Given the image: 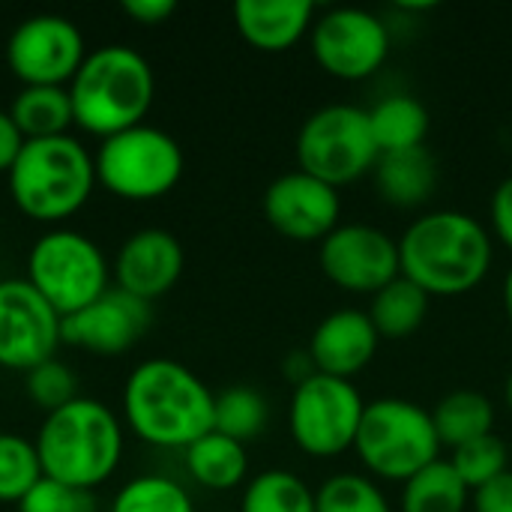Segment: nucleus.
I'll return each mask as SVG.
<instances>
[{"label":"nucleus","instance_id":"7ed1b4c3","mask_svg":"<svg viewBox=\"0 0 512 512\" xmlns=\"http://www.w3.org/2000/svg\"><path fill=\"white\" fill-rule=\"evenodd\" d=\"M33 444L48 480L93 492L120 468L123 423L105 402L78 396L42 417Z\"/></svg>","mask_w":512,"mask_h":512},{"label":"nucleus","instance_id":"2eb2a0df","mask_svg":"<svg viewBox=\"0 0 512 512\" xmlns=\"http://www.w3.org/2000/svg\"><path fill=\"white\" fill-rule=\"evenodd\" d=\"M267 225L297 243H321L342 222V195L336 186L306 174L288 171L279 174L261 198Z\"/></svg>","mask_w":512,"mask_h":512},{"label":"nucleus","instance_id":"0eeeda50","mask_svg":"<svg viewBox=\"0 0 512 512\" xmlns=\"http://www.w3.org/2000/svg\"><path fill=\"white\" fill-rule=\"evenodd\" d=\"M96 183L123 201H159L183 177L186 159L174 135L159 126L138 123L99 141L93 153Z\"/></svg>","mask_w":512,"mask_h":512},{"label":"nucleus","instance_id":"a19ab883","mask_svg":"<svg viewBox=\"0 0 512 512\" xmlns=\"http://www.w3.org/2000/svg\"><path fill=\"white\" fill-rule=\"evenodd\" d=\"M504 402H507V408L512 411V372L507 375V384H504Z\"/></svg>","mask_w":512,"mask_h":512},{"label":"nucleus","instance_id":"ddd939ff","mask_svg":"<svg viewBox=\"0 0 512 512\" xmlns=\"http://www.w3.org/2000/svg\"><path fill=\"white\" fill-rule=\"evenodd\" d=\"M321 273L342 291L378 294L402 276L399 240L366 222H345L321 240Z\"/></svg>","mask_w":512,"mask_h":512},{"label":"nucleus","instance_id":"2f4dec72","mask_svg":"<svg viewBox=\"0 0 512 512\" xmlns=\"http://www.w3.org/2000/svg\"><path fill=\"white\" fill-rule=\"evenodd\" d=\"M453 465V471L459 474V480L471 489V495L483 486H489L492 480H498L501 474L510 471V450L507 444L492 432L483 435L477 441H468L462 447L453 450V456L447 459Z\"/></svg>","mask_w":512,"mask_h":512},{"label":"nucleus","instance_id":"bb28decb","mask_svg":"<svg viewBox=\"0 0 512 512\" xmlns=\"http://www.w3.org/2000/svg\"><path fill=\"white\" fill-rule=\"evenodd\" d=\"M240 512H315V489L294 471L270 468L246 483Z\"/></svg>","mask_w":512,"mask_h":512},{"label":"nucleus","instance_id":"423d86ee","mask_svg":"<svg viewBox=\"0 0 512 512\" xmlns=\"http://www.w3.org/2000/svg\"><path fill=\"white\" fill-rule=\"evenodd\" d=\"M354 453L369 477L408 483L441 459L432 411L411 399H375L363 411Z\"/></svg>","mask_w":512,"mask_h":512},{"label":"nucleus","instance_id":"dca6fc26","mask_svg":"<svg viewBox=\"0 0 512 512\" xmlns=\"http://www.w3.org/2000/svg\"><path fill=\"white\" fill-rule=\"evenodd\" d=\"M150 318V303L120 288H108L96 303L63 318L60 339L72 348L99 357H117L141 342L150 327Z\"/></svg>","mask_w":512,"mask_h":512},{"label":"nucleus","instance_id":"f3484780","mask_svg":"<svg viewBox=\"0 0 512 512\" xmlns=\"http://www.w3.org/2000/svg\"><path fill=\"white\" fill-rule=\"evenodd\" d=\"M186 255L180 240L165 228H141L123 240L111 264L114 288L153 303L165 297L183 276Z\"/></svg>","mask_w":512,"mask_h":512},{"label":"nucleus","instance_id":"f8f14e48","mask_svg":"<svg viewBox=\"0 0 512 512\" xmlns=\"http://www.w3.org/2000/svg\"><path fill=\"white\" fill-rule=\"evenodd\" d=\"M84 57V33L54 12L24 18L6 42V66L21 87H69Z\"/></svg>","mask_w":512,"mask_h":512},{"label":"nucleus","instance_id":"b1692460","mask_svg":"<svg viewBox=\"0 0 512 512\" xmlns=\"http://www.w3.org/2000/svg\"><path fill=\"white\" fill-rule=\"evenodd\" d=\"M432 423L441 447H462L495 429V405L477 390H453L432 408Z\"/></svg>","mask_w":512,"mask_h":512},{"label":"nucleus","instance_id":"f03ea898","mask_svg":"<svg viewBox=\"0 0 512 512\" xmlns=\"http://www.w3.org/2000/svg\"><path fill=\"white\" fill-rule=\"evenodd\" d=\"M495 243L489 228L462 210L417 216L399 237L402 276L429 297H462L492 270Z\"/></svg>","mask_w":512,"mask_h":512},{"label":"nucleus","instance_id":"aec40b11","mask_svg":"<svg viewBox=\"0 0 512 512\" xmlns=\"http://www.w3.org/2000/svg\"><path fill=\"white\" fill-rule=\"evenodd\" d=\"M375 186L378 195L393 207H420L432 198L438 186V162L426 150V144L414 150L384 153L375 165Z\"/></svg>","mask_w":512,"mask_h":512},{"label":"nucleus","instance_id":"6ab92c4d","mask_svg":"<svg viewBox=\"0 0 512 512\" xmlns=\"http://www.w3.org/2000/svg\"><path fill=\"white\" fill-rule=\"evenodd\" d=\"M318 6L312 0H237L234 27L258 51L279 54L294 48L315 24Z\"/></svg>","mask_w":512,"mask_h":512},{"label":"nucleus","instance_id":"cd10ccee","mask_svg":"<svg viewBox=\"0 0 512 512\" xmlns=\"http://www.w3.org/2000/svg\"><path fill=\"white\" fill-rule=\"evenodd\" d=\"M270 420V405L255 387H228L216 396L213 408V432L228 435L240 444L255 441Z\"/></svg>","mask_w":512,"mask_h":512},{"label":"nucleus","instance_id":"4be33fe9","mask_svg":"<svg viewBox=\"0 0 512 512\" xmlns=\"http://www.w3.org/2000/svg\"><path fill=\"white\" fill-rule=\"evenodd\" d=\"M369 126L378 144V153H399L423 147L429 135V111L411 93H390L369 111Z\"/></svg>","mask_w":512,"mask_h":512},{"label":"nucleus","instance_id":"4468645a","mask_svg":"<svg viewBox=\"0 0 512 512\" xmlns=\"http://www.w3.org/2000/svg\"><path fill=\"white\" fill-rule=\"evenodd\" d=\"M63 318L27 279H0V369L30 372L54 360Z\"/></svg>","mask_w":512,"mask_h":512},{"label":"nucleus","instance_id":"c85d7f7f","mask_svg":"<svg viewBox=\"0 0 512 512\" xmlns=\"http://www.w3.org/2000/svg\"><path fill=\"white\" fill-rule=\"evenodd\" d=\"M111 512H195L192 495L171 477L144 474L129 480L111 501Z\"/></svg>","mask_w":512,"mask_h":512},{"label":"nucleus","instance_id":"393cba45","mask_svg":"<svg viewBox=\"0 0 512 512\" xmlns=\"http://www.w3.org/2000/svg\"><path fill=\"white\" fill-rule=\"evenodd\" d=\"M429 303H432V297L423 288H417L411 279L399 276L390 285H384L378 294H372L369 318L381 339L402 342L423 327V321L429 315Z\"/></svg>","mask_w":512,"mask_h":512},{"label":"nucleus","instance_id":"72a5a7b5","mask_svg":"<svg viewBox=\"0 0 512 512\" xmlns=\"http://www.w3.org/2000/svg\"><path fill=\"white\" fill-rule=\"evenodd\" d=\"M18 512H99L96 495L42 477L18 504Z\"/></svg>","mask_w":512,"mask_h":512},{"label":"nucleus","instance_id":"f704fd0d","mask_svg":"<svg viewBox=\"0 0 512 512\" xmlns=\"http://www.w3.org/2000/svg\"><path fill=\"white\" fill-rule=\"evenodd\" d=\"M489 222H492V237L501 240V246L512 252V174L501 180L498 189L492 192Z\"/></svg>","mask_w":512,"mask_h":512},{"label":"nucleus","instance_id":"58836bf2","mask_svg":"<svg viewBox=\"0 0 512 512\" xmlns=\"http://www.w3.org/2000/svg\"><path fill=\"white\" fill-rule=\"evenodd\" d=\"M282 375H285V381H288L291 387H300V384H306L309 378H315L318 369H315L309 351L303 348V351H291V354L282 360Z\"/></svg>","mask_w":512,"mask_h":512},{"label":"nucleus","instance_id":"4c0bfd02","mask_svg":"<svg viewBox=\"0 0 512 512\" xmlns=\"http://www.w3.org/2000/svg\"><path fill=\"white\" fill-rule=\"evenodd\" d=\"M21 147H24V135L18 132L9 111H0V174H9Z\"/></svg>","mask_w":512,"mask_h":512},{"label":"nucleus","instance_id":"412c9836","mask_svg":"<svg viewBox=\"0 0 512 512\" xmlns=\"http://www.w3.org/2000/svg\"><path fill=\"white\" fill-rule=\"evenodd\" d=\"M183 453H186V471L201 489L231 492V489L243 486L249 477L246 444H240L228 435L207 432L204 438H198Z\"/></svg>","mask_w":512,"mask_h":512},{"label":"nucleus","instance_id":"c9c22d12","mask_svg":"<svg viewBox=\"0 0 512 512\" xmlns=\"http://www.w3.org/2000/svg\"><path fill=\"white\" fill-rule=\"evenodd\" d=\"M474 512H512V471L471 495Z\"/></svg>","mask_w":512,"mask_h":512},{"label":"nucleus","instance_id":"7c9ffc66","mask_svg":"<svg viewBox=\"0 0 512 512\" xmlns=\"http://www.w3.org/2000/svg\"><path fill=\"white\" fill-rule=\"evenodd\" d=\"M315 512H393V507L372 477L333 474L315 489Z\"/></svg>","mask_w":512,"mask_h":512},{"label":"nucleus","instance_id":"a211bd4d","mask_svg":"<svg viewBox=\"0 0 512 512\" xmlns=\"http://www.w3.org/2000/svg\"><path fill=\"white\" fill-rule=\"evenodd\" d=\"M381 336L369 318V312L360 309H336L309 336V357L318 369V375L345 378L351 381L357 372H363L375 354H378Z\"/></svg>","mask_w":512,"mask_h":512},{"label":"nucleus","instance_id":"39448f33","mask_svg":"<svg viewBox=\"0 0 512 512\" xmlns=\"http://www.w3.org/2000/svg\"><path fill=\"white\" fill-rule=\"evenodd\" d=\"M6 186L12 204L27 219L57 228L90 201L99 183L93 153L75 135H60L24 141Z\"/></svg>","mask_w":512,"mask_h":512},{"label":"nucleus","instance_id":"f257e3e1","mask_svg":"<svg viewBox=\"0 0 512 512\" xmlns=\"http://www.w3.org/2000/svg\"><path fill=\"white\" fill-rule=\"evenodd\" d=\"M213 390L183 363L150 357L123 384V426L159 450H186L213 432Z\"/></svg>","mask_w":512,"mask_h":512},{"label":"nucleus","instance_id":"ea45409f","mask_svg":"<svg viewBox=\"0 0 512 512\" xmlns=\"http://www.w3.org/2000/svg\"><path fill=\"white\" fill-rule=\"evenodd\" d=\"M501 303H504V312H507V321L512 327V267L504 276V288H501Z\"/></svg>","mask_w":512,"mask_h":512},{"label":"nucleus","instance_id":"c756f323","mask_svg":"<svg viewBox=\"0 0 512 512\" xmlns=\"http://www.w3.org/2000/svg\"><path fill=\"white\" fill-rule=\"evenodd\" d=\"M42 477L36 444L15 432H0V504L18 507Z\"/></svg>","mask_w":512,"mask_h":512},{"label":"nucleus","instance_id":"9b49d317","mask_svg":"<svg viewBox=\"0 0 512 512\" xmlns=\"http://www.w3.org/2000/svg\"><path fill=\"white\" fill-rule=\"evenodd\" d=\"M312 57L339 81H366L390 57L393 36L381 15L363 6H333L309 30Z\"/></svg>","mask_w":512,"mask_h":512},{"label":"nucleus","instance_id":"20e7f679","mask_svg":"<svg viewBox=\"0 0 512 512\" xmlns=\"http://www.w3.org/2000/svg\"><path fill=\"white\" fill-rule=\"evenodd\" d=\"M66 90L75 126L105 141L144 123L156 96V75L132 45H99L87 51Z\"/></svg>","mask_w":512,"mask_h":512},{"label":"nucleus","instance_id":"6e6552de","mask_svg":"<svg viewBox=\"0 0 512 512\" xmlns=\"http://www.w3.org/2000/svg\"><path fill=\"white\" fill-rule=\"evenodd\" d=\"M24 279L60 318H69L111 288V264L87 234L51 228L30 246Z\"/></svg>","mask_w":512,"mask_h":512},{"label":"nucleus","instance_id":"e433bc0d","mask_svg":"<svg viewBox=\"0 0 512 512\" xmlns=\"http://www.w3.org/2000/svg\"><path fill=\"white\" fill-rule=\"evenodd\" d=\"M123 12H126L135 24L153 27V24L168 21V18L177 12V3H174V0H123Z\"/></svg>","mask_w":512,"mask_h":512},{"label":"nucleus","instance_id":"5701e85b","mask_svg":"<svg viewBox=\"0 0 512 512\" xmlns=\"http://www.w3.org/2000/svg\"><path fill=\"white\" fill-rule=\"evenodd\" d=\"M9 117L15 120L24 141L60 138L75 126L66 87H21L9 105Z\"/></svg>","mask_w":512,"mask_h":512},{"label":"nucleus","instance_id":"9d476101","mask_svg":"<svg viewBox=\"0 0 512 512\" xmlns=\"http://www.w3.org/2000/svg\"><path fill=\"white\" fill-rule=\"evenodd\" d=\"M366 402L345 378L315 375L294 387L288 405V429L294 444L312 459H336L354 450Z\"/></svg>","mask_w":512,"mask_h":512},{"label":"nucleus","instance_id":"1a4fd4ad","mask_svg":"<svg viewBox=\"0 0 512 512\" xmlns=\"http://www.w3.org/2000/svg\"><path fill=\"white\" fill-rule=\"evenodd\" d=\"M300 171L342 189L378 165V144L369 126V111L360 105L333 102L312 111L297 132Z\"/></svg>","mask_w":512,"mask_h":512},{"label":"nucleus","instance_id":"a878e982","mask_svg":"<svg viewBox=\"0 0 512 512\" xmlns=\"http://www.w3.org/2000/svg\"><path fill=\"white\" fill-rule=\"evenodd\" d=\"M468 504L471 489L444 459L432 462L408 483H402V512H465Z\"/></svg>","mask_w":512,"mask_h":512},{"label":"nucleus","instance_id":"473e14b6","mask_svg":"<svg viewBox=\"0 0 512 512\" xmlns=\"http://www.w3.org/2000/svg\"><path fill=\"white\" fill-rule=\"evenodd\" d=\"M24 390H27V399L36 408L51 414V411H57V408H63V405L78 399V378H75V372L66 363L45 360V363H39L36 369L27 372Z\"/></svg>","mask_w":512,"mask_h":512}]
</instances>
